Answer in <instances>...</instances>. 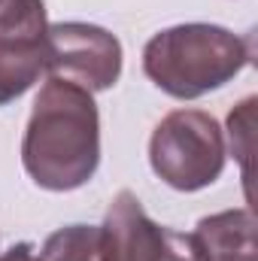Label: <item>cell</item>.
I'll use <instances>...</instances> for the list:
<instances>
[{
  "label": "cell",
  "mask_w": 258,
  "mask_h": 261,
  "mask_svg": "<svg viewBox=\"0 0 258 261\" xmlns=\"http://www.w3.org/2000/svg\"><path fill=\"white\" fill-rule=\"evenodd\" d=\"M225 134L203 110L167 113L149 140V164L155 176L176 192H200L225 170Z\"/></svg>",
  "instance_id": "obj_3"
},
{
  "label": "cell",
  "mask_w": 258,
  "mask_h": 261,
  "mask_svg": "<svg viewBox=\"0 0 258 261\" xmlns=\"http://www.w3.org/2000/svg\"><path fill=\"white\" fill-rule=\"evenodd\" d=\"M200 261H255V216L252 210H222L203 216L192 231Z\"/></svg>",
  "instance_id": "obj_6"
},
{
  "label": "cell",
  "mask_w": 258,
  "mask_h": 261,
  "mask_svg": "<svg viewBox=\"0 0 258 261\" xmlns=\"http://www.w3.org/2000/svg\"><path fill=\"white\" fill-rule=\"evenodd\" d=\"M158 261H200L194 237L192 234H179V231H167L164 249H161Z\"/></svg>",
  "instance_id": "obj_11"
},
{
  "label": "cell",
  "mask_w": 258,
  "mask_h": 261,
  "mask_svg": "<svg viewBox=\"0 0 258 261\" xmlns=\"http://www.w3.org/2000/svg\"><path fill=\"white\" fill-rule=\"evenodd\" d=\"M249 64L243 37L222 24L189 21L158 31L143 49V73L176 100H197Z\"/></svg>",
  "instance_id": "obj_2"
},
{
  "label": "cell",
  "mask_w": 258,
  "mask_h": 261,
  "mask_svg": "<svg viewBox=\"0 0 258 261\" xmlns=\"http://www.w3.org/2000/svg\"><path fill=\"white\" fill-rule=\"evenodd\" d=\"M167 228L149 219L134 192L113 197L100 225V261H158Z\"/></svg>",
  "instance_id": "obj_5"
},
{
  "label": "cell",
  "mask_w": 258,
  "mask_h": 261,
  "mask_svg": "<svg viewBox=\"0 0 258 261\" xmlns=\"http://www.w3.org/2000/svg\"><path fill=\"white\" fill-rule=\"evenodd\" d=\"M46 70L85 91H107L122 76V43L107 28L58 21L46 31Z\"/></svg>",
  "instance_id": "obj_4"
},
{
  "label": "cell",
  "mask_w": 258,
  "mask_h": 261,
  "mask_svg": "<svg viewBox=\"0 0 258 261\" xmlns=\"http://www.w3.org/2000/svg\"><path fill=\"white\" fill-rule=\"evenodd\" d=\"M49 31L43 0H0V49L43 46Z\"/></svg>",
  "instance_id": "obj_7"
},
{
  "label": "cell",
  "mask_w": 258,
  "mask_h": 261,
  "mask_svg": "<svg viewBox=\"0 0 258 261\" xmlns=\"http://www.w3.org/2000/svg\"><path fill=\"white\" fill-rule=\"evenodd\" d=\"M21 164L46 192H73L91 182L100 167V113L94 94L49 76L24 128Z\"/></svg>",
  "instance_id": "obj_1"
},
{
  "label": "cell",
  "mask_w": 258,
  "mask_h": 261,
  "mask_svg": "<svg viewBox=\"0 0 258 261\" xmlns=\"http://www.w3.org/2000/svg\"><path fill=\"white\" fill-rule=\"evenodd\" d=\"M46 73V43L28 49H0V107L18 100Z\"/></svg>",
  "instance_id": "obj_8"
},
{
  "label": "cell",
  "mask_w": 258,
  "mask_h": 261,
  "mask_svg": "<svg viewBox=\"0 0 258 261\" xmlns=\"http://www.w3.org/2000/svg\"><path fill=\"white\" fill-rule=\"evenodd\" d=\"M0 261H40V255H37L34 243H15L0 255Z\"/></svg>",
  "instance_id": "obj_12"
},
{
  "label": "cell",
  "mask_w": 258,
  "mask_h": 261,
  "mask_svg": "<svg viewBox=\"0 0 258 261\" xmlns=\"http://www.w3.org/2000/svg\"><path fill=\"white\" fill-rule=\"evenodd\" d=\"M255 97L240 100L228 116V137H231V155L243 164V179L249 182V155H252V128H255Z\"/></svg>",
  "instance_id": "obj_10"
},
{
  "label": "cell",
  "mask_w": 258,
  "mask_h": 261,
  "mask_svg": "<svg viewBox=\"0 0 258 261\" xmlns=\"http://www.w3.org/2000/svg\"><path fill=\"white\" fill-rule=\"evenodd\" d=\"M40 261H100V228L67 225L46 237Z\"/></svg>",
  "instance_id": "obj_9"
}]
</instances>
